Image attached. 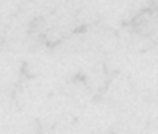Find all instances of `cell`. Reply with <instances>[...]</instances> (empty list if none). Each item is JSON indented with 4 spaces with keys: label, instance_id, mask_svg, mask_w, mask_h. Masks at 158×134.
<instances>
[]
</instances>
